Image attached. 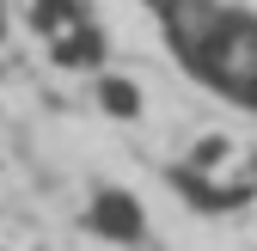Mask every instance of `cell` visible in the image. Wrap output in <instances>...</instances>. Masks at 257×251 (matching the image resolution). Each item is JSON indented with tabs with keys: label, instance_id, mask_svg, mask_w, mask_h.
I'll use <instances>...</instances> for the list:
<instances>
[{
	"label": "cell",
	"instance_id": "cell-2",
	"mask_svg": "<svg viewBox=\"0 0 257 251\" xmlns=\"http://www.w3.org/2000/svg\"><path fill=\"white\" fill-rule=\"evenodd\" d=\"M159 61L202 98L257 129V0H122Z\"/></svg>",
	"mask_w": 257,
	"mask_h": 251
},
{
	"label": "cell",
	"instance_id": "cell-1",
	"mask_svg": "<svg viewBox=\"0 0 257 251\" xmlns=\"http://www.w3.org/2000/svg\"><path fill=\"white\" fill-rule=\"evenodd\" d=\"M0 251H257V184L0 55Z\"/></svg>",
	"mask_w": 257,
	"mask_h": 251
}]
</instances>
